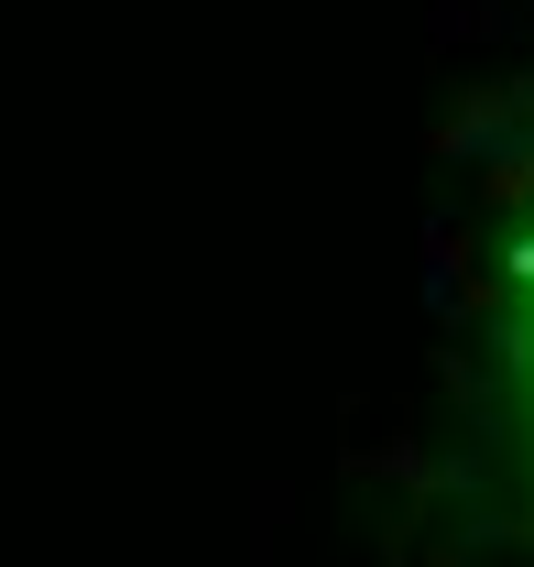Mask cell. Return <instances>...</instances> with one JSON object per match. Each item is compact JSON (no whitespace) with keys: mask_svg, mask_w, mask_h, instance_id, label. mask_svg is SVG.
<instances>
[{"mask_svg":"<svg viewBox=\"0 0 534 567\" xmlns=\"http://www.w3.org/2000/svg\"><path fill=\"white\" fill-rule=\"evenodd\" d=\"M480 284H491V371H502V425L534 470V153L513 175V197L491 218V251H480Z\"/></svg>","mask_w":534,"mask_h":567,"instance_id":"obj_1","label":"cell"}]
</instances>
